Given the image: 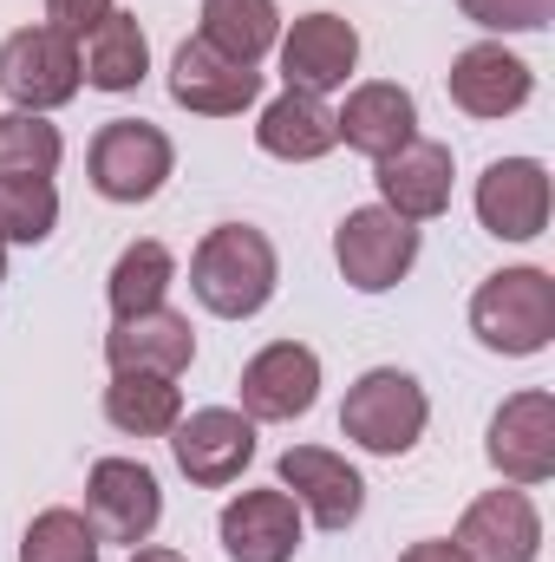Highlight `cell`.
I'll list each match as a JSON object with an SVG mask.
<instances>
[{
  "label": "cell",
  "mask_w": 555,
  "mask_h": 562,
  "mask_svg": "<svg viewBox=\"0 0 555 562\" xmlns=\"http://www.w3.org/2000/svg\"><path fill=\"white\" fill-rule=\"evenodd\" d=\"M484 451H490V464H497L503 484H517V491L550 484L555 477V400L543 386L510 393V400L497 406V419H490Z\"/></svg>",
  "instance_id": "8"
},
{
  "label": "cell",
  "mask_w": 555,
  "mask_h": 562,
  "mask_svg": "<svg viewBox=\"0 0 555 562\" xmlns=\"http://www.w3.org/2000/svg\"><path fill=\"white\" fill-rule=\"evenodd\" d=\"M59 157H66V138L39 112H7L0 119V177H53Z\"/></svg>",
  "instance_id": "27"
},
{
  "label": "cell",
  "mask_w": 555,
  "mask_h": 562,
  "mask_svg": "<svg viewBox=\"0 0 555 562\" xmlns=\"http://www.w3.org/2000/svg\"><path fill=\"white\" fill-rule=\"evenodd\" d=\"M256 144L281 157V164H314V157H327L333 144H340V125H333V105L320 99V92H281L262 105V119H256Z\"/></svg>",
  "instance_id": "21"
},
{
  "label": "cell",
  "mask_w": 555,
  "mask_h": 562,
  "mask_svg": "<svg viewBox=\"0 0 555 562\" xmlns=\"http://www.w3.org/2000/svg\"><path fill=\"white\" fill-rule=\"evenodd\" d=\"M59 223L53 177H0V243H46Z\"/></svg>",
  "instance_id": "26"
},
{
  "label": "cell",
  "mask_w": 555,
  "mask_h": 562,
  "mask_svg": "<svg viewBox=\"0 0 555 562\" xmlns=\"http://www.w3.org/2000/svg\"><path fill=\"white\" fill-rule=\"evenodd\" d=\"M457 7L484 33H543L555 20V0H457Z\"/></svg>",
  "instance_id": "29"
},
{
  "label": "cell",
  "mask_w": 555,
  "mask_h": 562,
  "mask_svg": "<svg viewBox=\"0 0 555 562\" xmlns=\"http://www.w3.org/2000/svg\"><path fill=\"white\" fill-rule=\"evenodd\" d=\"M170 99H177L183 112H196V119H236V112H249V105L262 99V72L223 59V53L196 33V40H183V46L170 53Z\"/></svg>",
  "instance_id": "12"
},
{
  "label": "cell",
  "mask_w": 555,
  "mask_h": 562,
  "mask_svg": "<svg viewBox=\"0 0 555 562\" xmlns=\"http://www.w3.org/2000/svg\"><path fill=\"white\" fill-rule=\"evenodd\" d=\"M86 86V72H79V40H66V33H53V26H20V33H7V46H0V92L13 99V112H53V105H66L72 92Z\"/></svg>",
  "instance_id": "6"
},
{
  "label": "cell",
  "mask_w": 555,
  "mask_h": 562,
  "mask_svg": "<svg viewBox=\"0 0 555 562\" xmlns=\"http://www.w3.org/2000/svg\"><path fill=\"white\" fill-rule=\"evenodd\" d=\"M333 125H340V144H353L360 157H393V150H406L418 138V105L406 86H393V79H366V86H353L347 92V112H333Z\"/></svg>",
  "instance_id": "20"
},
{
  "label": "cell",
  "mask_w": 555,
  "mask_h": 562,
  "mask_svg": "<svg viewBox=\"0 0 555 562\" xmlns=\"http://www.w3.org/2000/svg\"><path fill=\"white\" fill-rule=\"evenodd\" d=\"M424 419H431V400L412 373L399 367H373L347 386V406H340V431L373 451V458H406L418 438H424Z\"/></svg>",
  "instance_id": "3"
},
{
  "label": "cell",
  "mask_w": 555,
  "mask_h": 562,
  "mask_svg": "<svg viewBox=\"0 0 555 562\" xmlns=\"http://www.w3.org/2000/svg\"><path fill=\"white\" fill-rule=\"evenodd\" d=\"M105 419L118 425V431H132V438H163L170 425L183 419V393L163 373H112Z\"/></svg>",
  "instance_id": "24"
},
{
  "label": "cell",
  "mask_w": 555,
  "mask_h": 562,
  "mask_svg": "<svg viewBox=\"0 0 555 562\" xmlns=\"http://www.w3.org/2000/svg\"><path fill=\"white\" fill-rule=\"evenodd\" d=\"M0 281H7V243H0Z\"/></svg>",
  "instance_id": "33"
},
{
  "label": "cell",
  "mask_w": 555,
  "mask_h": 562,
  "mask_svg": "<svg viewBox=\"0 0 555 562\" xmlns=\"http://www.w3.org/2000/svg\"><path fill=\"white\" fill-rule=\"evenodd\" d=\"M86 170L105 203H150L177 170V144L144 119H112L86 150Z\"/></svg>",
  "instance_id": "4"
},
{
  "label": "cell",
  "mask_w": 555,
  "mask_h": 562,
  "mask_svg": "<svg viewBox=\"0 0 555 562\" xmlns=\"http://www.w3.org/2000/svg\"><path fill=\"white\" fill-rule=\"evenodd\" d=\"M275 471H281V491H287L320 530H353V524H360V510H366V477H360L340 451H327V445H287Z\"/></svg>",
  "instance_id": "9"
},
{
  "label": "cell",
  "mask_w": 555,
  "mask_h": 562,
  "mask_svg": "<svg viewBox=\"0 0 555 562\" xmlns=\"http://www.w3.org/2000/svg\"><path fill=\"white\" fill-rule=\"evenodd\" d=\"M333 262H340L347 288H360V294H386V288H399V281L412 276L418 223L393 216L386 203H373V210H347L340 229H333Z\"/></svg>",
  "instance_id": "5"
},
{
  "label": "cell",
  "mask_w": 555,
  "mask_h": 562,
  "mask_svg": "<svg viewBox=\"0 0 555 562\" xmlns=\"http://www.w3.org/2000/svg\"><path fill=\"white\" fill-rule=\"evenodd\" d=\"M471 334L490 353L530 360L555 340V281L550 269H497L471 294Z\"/></svg>",
  "instance_id": "2"
},
{
  "label": "cell",
  "mask_w": 555,
  "mask_h": 562,
  "mask_svg": "<svg viewBox=\"0 0 555 562\" xmlns=\"http://www.w3.org/2000/svg\"><path fill=\"white\" fill-rule=\"evenodd\" d=\"M20 562H99V530L86 524V510H39L20 537Z\"/></svg>",
  "instance_id": "28"
},
{
  "label": "cell",
  "mask_w": 555,
  "mask_h": 562,
  "mask_svg": "<svg viewBox=\"0 0 555 562\" xmlns=\"http://www.w3.org/2000/svg\"><path fill=\"white\" fill-rule=\"evenodd\" d=\"M399 562H464V550H457V543H444V537H424V543H412Z\"/></svg>",
  "instance_id": "31"
},
{
  "label": "cell",
  "mask_w": 555,
  "mask_h": 562,
  "mask_svg": "<svg viewBox=\"0 0 555 562\" xmlns=\"http://www.w3.org/2000/svg\"><path fill=\"white\" fill-rule=\"evenodd\" d=\"M380 203L406 223H431L451 210V144L412 138L406 150L380 157Z\"/></svg>",
  "instance_id": "19"
},
{
  "label": "cell",
  "mask_w": 555,
  "mask_h": 562,
  "mask_svg": "<svg viewBox=\"0 0 555 562\" xmlns=\"http://www.w3.org/2000/svg\"><path fill=\"white\" fill-rule=\"evenodd\" d=\"M320 400V353L301 340H275L242 367V419L256 425H287L307 419Z\"/></svg>",
  "instance_id": "10"
},
{
  "label": "cell",
  "mask_w": 555,
  "mask_h": 562,
  "mask_svg": "<svg viewBox=\"0 0 555 562\" xmlns=\"http://www.w3.org/2000/svg\"><path fill=\"white\" fill-rule=\"evenodd\" d=\"M477 223L497 243H536L550 229V170L536 157H497L477 177Z\"/></svg>",
  "instance_id": "14"
},
{
  "label": "cell",
  "mask_w": 555,
  "mask_h": 562,
  "mask_svg": "<svg viewBox=\"0 0 555 562\" xmlns=\"http://www.w3.org/2000/svg\"><path fill=\"white\" fill-rule=\"evenodd\" d=\"M86 524L99 530V543H150V530L163 524L157 471L138 458H99L86 477Z\"/></svg>",
  "instance_id": "7"
},
{
  "label": "cell",
  "mask_w": 555,
  "mask_h": 562,
  "mask_svg": "<svg viewBox=\"0 0 555 562\" xmlns=\"http://www.w3.org/2000/svg\"><path fill=\"white\" fill-rule=\"evenodd\" d=\"M105 13H112V0H46V26L66 40H86Z\"/></svg>",
  "instance_id": "30"
},
{
  "label": "cell",
  "mask_w": 555,
  "mask_h": 562,
  "mask_svg": "<svg viewBox=\"0 0 555 562\" xmlns=\"http://www.w3.org/2000/svg\"><path fill=\"white\" fill-rule=\"evenodd\" d=\"M444 86H451V105H457V112H471V119H510V112L530 105L536 72H530V59H517L503 40H477V46H464V53L451 59Z\"/></svg>",
  "instance_id": "13"
},
{
  "label": "cell",
  "mask_w": 555,
  "mask_h": 562,
  "mask_svg": "<svg viewBox=\"0 0 555 562\" xmlns=\"http://www.w3.org/2000/svg\"><path fill=\"white\" fill-rule=\"evenodd\" d=\"M170 451H177V471L203 491H223L249 471L256 458V419L229 413V406H203L190 419L170 425Z\"/></svg>",
  "instance_id": "11"
},
{
  "label": "cell",
  "mask_w": 555,
  "mask_h": 562,
  "mask_svg": "<svg viewBox=\"0 0 555 562\" xmlns=\"http://www.w3.org/2000/svg\"><path fill=\"white\" fill-rule=\"evenodd\" d=\"M464 562H536L543 550V517L530 504V491H484L464 517H457V537H451Z\"/></svg>",
  "instance_id": "15"
},
{
  "label": "cell",
  "mask_w": 555,
  "mask_h": 562,
  "mask_svg": "<svg viewBox=\"0 0 555 562\" xmlns=\"http://www.w3.org/2000/svg\"><path fill=\"white\" fill-rule=\"evenodd\" d=\"M105 360H112V373H163V380H177L196 360V327L177 307L118 314L112 334H105Z\"/></svg>",
  "instance_id": "17"
},
{
  "label": "cell",
  "mask_w": 555,
  "mask_h": 562,
  "mask_svg": "<svg viewBox=\"0 0 555 562\" xmlns=\"http://www.w3.org/2000/svg\"><path fill=\"white\" fill-rule=\"evenodd\" d=\"M132 562H183L177 550H132Z\"/></svg>",
  "instance_id": "32"
},
{
  "label": "cell",
  "mask_w": 555,
  "mask_h": 562,
  "mask_svg": "<svg viewBox=\"0 0 555 562\" xmlns=\"http://www.w3.org/2000/svg\"><path fill=\"white\" fill-rule=\"evenodd\" d=\"M79 72H86V86H99V92H138L144 72H150V40H144L138 13H118V7H112V13L86 33Z\"/></svg>",
  "instance_id": "22"
},
{
  "label": "cell",
  "mask_w": 555,
  "mask_h": 562,
  "mask_svg": "<svg viewBox=\"0 0 555 562\" xmlns=\"http://www.w3.org/2000/svg\"><path fill=\"white\" fill-rule=\"evenodd\" d=\"M229 562H294L301 550V504L287 491H242L216 524Z\"/></svg>",
  "instance_id": "18"
},
{
  "label": "cell",
  "mask_w": 555,
  "mask_h": 562,
  "mask_svg": "<svg viewBox=\"0 0 555 562\" xmlns=\"http://www.w3.org/2000/svg\"><path fill=\"white\" fill-rule=\"evenodd\" d=\"M203 40L236 66H262L281 40L275 0H203Z\"/></svg>",
  "instance_id": "23"
},
{
  "label": "cell",
  "mask_w": 555,
  "mask_h": 562,
  "mask_svg": "<svg viewBox=\"0 0 555 562\" xmlns=\"http://www.w3.org/2000/svg\"><path fill=\"white\" fill-rule=\"evenodd\" d=\"M275 281H281V262H275V243L249 223H223L196 243L190 256V294L216 314V321H249L275 301Z\"/></svg>",
  "instance_id": "1"
},
{
  "label": "cell",
  "mask_w": 555,
  "mask_h": 562,
  "mask_svg": "<svg viewBox=\"0 0 555 562\" xmlns=\"http://www.w3.org/2000/svg\"><path fill=\"white\" fill-rule=\"evenodd\" d=\"M170 281H177V256H170L163 243H132V249L112 262V281H105L112 314H144V307H163Z\"/></svg>",
  "instance_id": "25"
},
{
  "label": "cell",
  "mask_w": 555,
  "mask_h": 562,
  "mask_svg": "<svg viewBox=\"0 0 555 562\" xmlns=\"http://www.w3.org/2000/svg\"><path fill=\"white\" fill-rule=\"evenodd\" d=\"M275 46H281V79L294 92H320V99L333 86H347V72L360 66V33L340 13H301Z\"/></svg>",
  "instance_id": "16"
}]
</instances>
